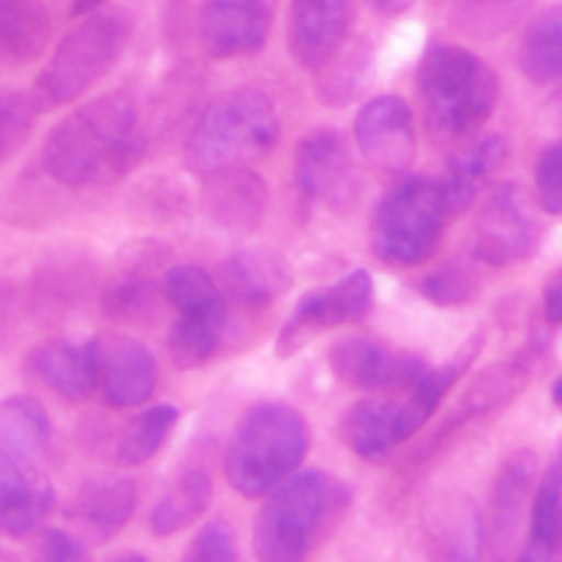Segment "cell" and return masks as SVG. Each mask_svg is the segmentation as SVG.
Returning a JSON list of instances; mask_svg holds the SVG:
<instances>
[{
	"label": "cell",
	"mask_w": 562,
	"mask_h": 562,
	"mask_svg": "<svg viewBox=\"0 0 562 562\" xmlns=\"http://www.w3.org/2000/svg\"><path fill=\"white\" fill-rule=\"evenodd\" d=\"M538 223L519 184H499L483 201L472 236V256L486 267H510L536 250Z\"/></svg>",
	"instance_id": "9"
},
{
	"label": "cell",
	"mask_w": 562,
	"mask_h": 562,
	"mask_svg": "<svg viewBox=\"0 0 562 562\" xmlns=\"http://www.w3.org/2000/svg\"><path fill=\"white\" fill-rule=\"evenodd\" d=\"M36 113V104L25 93H0V165L27 140Z\"/></svg>",
	"instance_id": "34"
},
{
	"label": "cell",
	"mask_w": 562,
	"mask_h": 562,
	"mask_svg": "<svg viewBox=\"0 0 562 562\" xmlns=\"http://www.w3.org/2000/svg\"><path fill=\"white\" fill-rule=\"evenodd\" d=\"M505 157H508V143L499 135L481 137L470 148L456 154L442 179L450 212H467L477 201V195L488 184V179L503 168Z\"/></svg>",
	"instance_id": "25"
},
{
	"label": "cell",
	"mask_w": 562,
	"mask_h": 562,
	"mask_svg": "<svg viewBox=\"0 0 562 562\" xmlns=\"http://www.w3.org/2000/svg\"><path fill=\"white\" fill-rule=\"evenodd\" d=\"M179 423V406L157 404L137 412L115 437L113 456L121 467H143L162 450Z\"/></svg>",
	"instance_id": "31"
},
{
	"label": "cell",
	"mask_w": 562,
	"mask_h": 562,
	"mask_svg": "<svg viewBox=\"0 0 562 562\" xmlns=\"http://www.w3.org/2000/svg\"><path fill=\"white\" fill-rule=\"evenodd\" d=\"M442 179L409 176L379 201L371 220V247L379 261L417 267L439 247L450 217Z\"/></svg>",
	"instance_id": "7"
},
{
	"label": "cell",
	"mask_w": 562,
	"mask_h": 562,
	"mask_svg": "<svg viewBox=\"0 0 562 562\" xmlns=\"http://www.w3.org/2000/svg\"><path fill=\"white\" fill-rule=\"evenodd\" d=\"M181 562H236V538L228 521L214 519L192 538Z\"/></svg>",
	"instance_id": "36"
},
{
	"label": "cell",
	"mask_w": 562,
	"mask_h": 562,
	"mask_svg": "<svg viewBox=\"0 0 562 562\" xmlns=\"http://www.w3.org/2000/svg\"><path fill=\"white\" fill-rule=\"evenodd\" d=\"M209 503H212V477H209V472L203 467H190L154 503L151 516H148V527H151V532L157 538L176 536V532L195 525L206 514Z\"/></svg>",
	"instance_id": "28"
},
{
	"label": "cell",
	"mask_w": 562,
	"mask_h": 562,
	"mask_svg": "<svg viewBox=\"0 0 562 562\" xmlns=\"http://www.w3.org/2000/svg\"><path fill=\"white\" fill-rule=\"evenodd\" d=\"M42 384L66 401H82L99 390V340H49L27 357Z\"/></svg>",
	"instance_id": "18"
},
{
	"label": "cell",
	"mask_w": 562,
	"mask_h": 562,
	"mask_svg": "<svg viewBox=\"0 0 562 562\" xmlns=\"http://www.w3.org/2000/svg\"><path fill=\"white\" fill-rule=\"evenodd\" d=\"M159 368L148 346L135 338L99 340V390L113 409H135L151 398Z\"/></svg>",
	"instance_id": "17"
},
{
	"label": "cell",
	"mask_w": 562,
	"mask_h": 562,
	"mask_svg": "<svg viewBox=\"0 0 562 562\" xmlns=\"http://www.w3.org/2000/svg\"><path fill=\"white\" fill-rule=\"evenodd\" d=\"M486 549V521L470 503H453L434 519L428 536L431 562H481Z\"/></svg>",
	"instance_id": "27"
},
{
	"label": "cell",
	"mask_w": 562,
	"mask_h": 562,
	"mask_svg": "<svg viewBox=\"0 0 562 562\" xmlns=\"http://www.w3.org/2000/svg\"><path fill=\"white\" fill-rule=\"evenodd\" d=\"M344 442L366 461H382L412 439L401 398H366L344 417Z\"/></svg>",
	"instance_id": "21"
},
{
	"label": "cell",
	"mask_w": 562,
	"mask_h": 562,
	"mask_svg": "<svg viewBox=\"0 0 562 562\" xmlns=\"http://www.w3.org/2000/svg\"><path fill=\"white\" fill-rule=\"evenodd\" d=\"M137 102L110 91L66 115L47 135L42 165L60 187L102 184L137 162Z\"/></svg>",
	"instance_id": "1"
},
{
	"label": "cell",
	"mask_w": 562,
	"mask_h": 562,
	"mask_svg": "<svg viewBox=\"0 0 562 562\" xmlns=\"http://www.w3.org/2000/svg\"><path fill=\"white\" fill-rule=\"evenodd\" d=\"M368 66H371V55L366 53V47H355L346 55L340 49L329 64L318 69V99L329 108H344L355 102L368 82Z\"/></svg>",
	"instance_id": "33"
},
{
	"label": "cell",
	"mask_w": 562,
	"mask_h": 562,
	"mask_svg": "<svg viewBox=\"0 0 562 562\" xmlns=\"http://www.w3.org/2000/svg\"><path fill=\"white\" fill-rule=\"evenodd\" d=\"M552 401H554V404H558V406H562V376L558 379V382L552 384Z\"/></svg>",
	"instance_id": "43"
},
{
	"label": "cell",
	"mask_w": 562,
	"mask_h": 562,
	"mask_svg": "<svg viewBox=\"0 0 562 562\" xmlns=\"http://www.w3.org/2000/svg\"><path fill=\"white\" fill-rule=\"evenodd\" d=\"M428 130L459 140L481 130L494 113L499 82L492 66L459 44H431L417 69Z\"/></svg>",
	"instance_id": "5"
},
{
	"label": "cell",
	"mask_w": 562,
	"mask_h": 562,
	"mask_svg": "<svg viewBox=\"0 0 562 562\" xmlns=\"http://www.w3.org/2000/svg\"><path fill=\"white\" fill-rule=\"evenodd\" d=\"M536 195L543 212L562 217V140L543 148L538 157Z\"/></svg>",
	"instance_id": "37"
},
{
	"label": "cell",
	"mask_w": 562,
	"mask_h": 562,
	"mask_svg": "<svg viewBox=\"0 0 562 562\" xmlns=\"http://www.w3.org/2000/svg\"><path fill=\"white\" fill-rule=\"evenodd\" d=\"M280 137V119L267 91L231 88L206 104L187 137V165L195 173L247 168L267 157Z\"/></svg>",
	"instance_id": "4"
},
{
	"label": "cell",
	"mask_w": 562,
	"mask_h": 562,
	"mask_svg": "<svg viewBox=\"0 0 562 562\" xmlns=\"http://www.w3.org/2000/svg\"><path fill=\"white\" fill-rule=\"evenodd\" d=\"M53 38V16L42 0H0V69L42 58Z\"/></svg>",
	"instance_id": "23"
},
{
	"label": "cell",
	"mask_w": 562,
	"mask_h": 562,
	"mask_svg": "<svg viewBox=\"0 0 562 562\" xmlns=\"http://www.w3.org/2000/svg\"><path fill=\"white\" fill-rule=\"evenodd\" d=\"M55 503L47 481L33 477L27 464L0 448V532L25 538L44 525Z\"/></svg>",
	"instance_id": "20"
},
{
	"label": "cell",
	"mask_w": 562,
	"mask_h": 562,
	"mask_svg": "<svg viewBox=\"0 0 562 562\" xmlns=\"http://www.w3.org/2000/svg\"><path fill=\"white\" fill-rule=\"evenodd\" d=\"M552 470H554V475H558V486H560V503H562V450H560V459H558V464H552Z\"/></svg>",
	"instance_id": "44"
},
{
	"label": "cell",
	"mask_w": 562,
	"mask_h": 562,
	"mask_svg": "<svg viewBox=\"0 0 562 562\" xmlns=\"http://www.w3.org/2000/svg\"><path fill=\"white\" fill-rule=\"evenodd\" d=\"M355 140L376 170H409L415 159V119L406 99L395 93L368 99L355 119Z\"/></svg>",
	"instance_id": "13"
},
{
	"label": "cell",
	"mask_w": 562,
	"mask_h": 562,
	"mask_svg": "<svg viewBox=\"0 0 562 562\" xmlns=\"http://www.w3.org/2000/svg\"><path fill=\"white\" fill-rule=\"evenodd\" d=\"M543 316L549 324H562V272L549 280L547 291H543Z\"/></svg>",
	"instance_id": "40"
},
{
	"label": "cell",
	"mask_w": 562,
	"mask_h": 562,
	"mask_svg": "<svg viewBox=\"0 0 562 562\" xmlns=\"http://www.w3.org/2000/svg\"><path fill=\"white\" fill-rule=\"evenodd\" d=\"M532 494H536V456L530 450H519L505 459L492 488L486 547L494 562H514Z\"/></svg>",
	"instance_id": "14"
},
{
	"label": "cell",
	"mask_w": 562,
	"mask_h": 562,
	"mask_svg": "<svg viewBox=\"0 0 562 562\" xmlns=\"http://www.w3.org/2000/svg\"><path fill=\"white\" fill-rule=\"evenodd\" d=\"M329 368L349 387L379 393L412 387L428 366L409 351H390L373 340L349 338L329 349Z\"/></svg>",
	"instance_id": "16"
},
{
	"label": "cell",
	"mask_w": 562,
	"mask_h": 562,
	"mask_svg": "<svg viewBox=\"0 0 562 562\" xmlns=\"http://www.w3.org/2000/svg\"><path fill=\"white\" fill-rule=\"evenodd\" d=\"M162 291L179 313L168 335L170 357L187 371L206 366L217 351L228 318L223 289L198 263H179L165 272Z\"/></svg>",
	"instance_id": "8"
},
{
	"label": "cell",
	"mask_w": 562,
	"mask_h": 562,
	"mask_svg": "<svg viewBox=\"0 0 562 562\" xmlns=\"http://www.w3.org/2000/svg\"><path fill=\"white\" fill-rule=\"evenodd\" d=\"M560 108H562V97H560Z\"/></svg>",
	"instance_id": "46"
},
{
	"label": "cell",
	"mask_w": 562,
	"mask_h": 562,
	"mask_svg": "<svg viewBox=\"0 0 562 562\" xmlns=\"http://www.w3.org/2000/svg\"><path fill=\"white\" fill-rule=\"evenodd\" d=\"M289 269L283 258L267 250H245L231 256L220 267V289L225 296L247 307L269 305L289 285Z\"/></svg>",
	"instance_id": "24"
},
{
	"label": "cell",
	"mask_w": 562,
	"mask_h": 562,
	"mask_svg": "<svg viewBox=\"0 0 562 562\" xmlns=\"http://www.w3.org/2000/svg\"><path fill=\"white\" fill-rule=\"evenodd\" d=\"M296 192L311 206L340 212L351 206L360 192V176L344 137L333 130H318L296 146Z\"/></svg>",
	"instance_id": "11"
},
{
	"label": "cell",
	"mask_w": 562,
	"mask_h": 562,
	"mask_svg": "<svg viewBox=\"0 0 562 562\" xmlns=\"http://www.w3.org/2000/svg\"><path fill=\"white\" fill-rule=\"evenodd\" d=\"M206 212L217 228L228 234H250L263 220L269 190L250 168H231L206 176Z\"/></svg>",
	"instance_id": "19"
},
{
	"label": "cell",
	"mask_w": 562,
	"mask_h": 562,
	"mask_svg": "<svg viewBox=\"0 0 562 562\" xmlns=\"http://www.w3.org/2000/svg\"><path fill=\"white\" fill-rule=\"evenodd\" d=\"M135 508V483L126 477H97L77 488L66 514L93 538H110L132 519Z\"/></svg>",
	"instance_id": "22"
},
{
	"label": "cell",
	"mask_w": 562,
	"mask_h": 562,
	"mask_svg": "<svg viewBox=\"0 0 562 562\" xmlns=\"http://www.w3.org/2000/svg\"><path fill=\"white\" fill-rule=\"evenodd\" d=\"M355 0H291L289 49L296 66L318 71L349 42Z\"/></svg>",
	"instance_id": "15"
},
{
	"label": "cell",
	"mask_w": 562,
	"mask_h": 562,
	"mask_svg": "<svg viewBox=\"0 0 562 562\" xmlns=\"http://www.w3.org/2000/svg\"><path fill=\"white\" fill-rule=\"evenodd\" d=\"M102 3L104 0H69V11L75 16H86L91 14V11L102 9Z\"/></svg>",
	"instance_id": "42"
},
{
	"label": "cell",
	"mask_w": 562,
	"mask_h": 562,
	"mask_svg": "<svg viewBox=\"0 0 562 562\" xmlns=\"http://www.w3.org/2000/svg\"><path fill=\"white\" fill-rule=\"evenodd\" d=\"M536 0H450V25L470 38L492 42L514 31Z\"/></svg>",
	"instance_id": "32"
},
{
	"label": "cell",
	"mask_w": 562,
	"mask_h": 562,
	"mask_svg": "<svg viewBox=\"0 0 562 562\" xmlns=\"http://www.w3.org/2000/svg\"><path fill=\"white\" fill-rule=\"evenodd\" d=\"M366 3L371 5L376 14L398 16V14H404V11H409L412 5H415V0H366Z\"/></svg>",
	"instance_id": "41"
},
{
	"label": "cell",
	"mask_w": 562,
	"mask_h": 562,
	"mask_svg": "<svg viewBox=\"0 0 562 562\" xmlns=\"http://www.w3.org/2000/svg\"><path fill=\"white\" fill-rule=\"evenodd\" d=\"M143 278H130L124 280V283L115 285L113 291H110L108 296V311L113 313V316H121V318H132L137 316V313H143L148 307V296H151V291L146 289V285L140 283Z\"/></svg>",
	"instance_id": "38"
},
{
	"label": "cell",
	"mask_w": 562,
	"mask_h": 562,
	"mask_svg": "<svg viewBox=\"0 0 562 562\" xmlns=\"http://www.w3.org/2000/svg\"><path fill=\"white\" fill-rule=\"evenodd\" d=\"M373 305V278L368 269H355L333 285L311 291L296 302L294 313L278 335V357H291L311 335L340 324L362 322Z\"/></svg>",
	"instance_id": "10"
},
{
	"label": "cell",
	"mask_w": 562,
	"mask_h": 562,
	"mask_svg": "<svg viewBox=\"0 0 562 562\" xmlns=\"http://www.w3.org/2000/svg\"><path fill=\"white\" fill-rule=\"evenodd\" d=\"M274 25V0H203L198 36L212 58H241L263 49Z\"/></svg>",
	"instance_id": "12"
},
{
	"label": "cell",
	"mask_w": 562,
	"mask_h": 562,
	"mask_svg": "<svg viewBox=\"0 0 562 562\" xmlns=\"http://www.w3.org/2000/svg\"><path fill=\"white\" fill-rule=\"evenodd\" d=\"M132 36V22L119 9H97L82 16L58 42L47 66L33 86L36 110L60 108L97 86L124 55Z\"/></svg>",
	"instance_id": "6"
},
{
	"label": "cell",
	"mask_w": 562,
	"mask_h": 562,
	"mask_svg": "<svg viewBox=\"0 0 562 562\" xmlns=\"http://www.w3.org/2000/svg\"><path fill=\"white\" fill-rule=\"evenodd\" d=\"M36 562H88L86 549L64 530H47L38 541Z\"/></svg>",
	"instance_id": "39"
},
{
	"label": "cell",
	"mask_w": 562,
	"mask_h": 562,
	"mask_svg": "<svg viewBox=\"0 0 562 562\" xmlns=\"http://www.w3.org/2000/svg\"><path fill=\"white\" fill-rule=\"evenodd\" d=\"M119 562H148V560H146V558H143V554L132 552V554H124V558H121Z\"/></svg>",
	"instance_id": "45"
},
{
	"label": "cell",
	"mask_w": 562,
	"mask_h": 562,
	"mask_svg": "<svg viewBox=\"0 0 562 562\" xmlns=\"http://www.w3.org/2000/svg\"><path fill=\"white\" fill-rule=\"evenodd\" d=\"M3 562H11V560H3Z\"/></svg>",
	"instance_id": "47"
},
{
	"label": "cell",
	"mask_w": 562,
	"mask_h": 562,
	"mask_svg": "<svg viewBox=\"0 0 562 562\" xmlns=\"http://www.w3.org/2000/svg\"><path fill=\"white\" fill-rule=\"evenodd\" d=\"M53 442V423L31 395H9L0 401V448L22 464H36Z\"/></svg>",
	"instance_id": "26"
},
{
	"label": "cell",
	"mask_w": 562,
	"mask_h": 562,
	"mask_svg": "<svg viewBox=\"0 0 562 562\" xmlns=\"http://www.w3.org/2000/svg\"><path fill=\"white\" fill-rule=\"evenodd\" d=\"M519 66L536 86L562 82V3L532 16L519 44Z\"/></svg>",
	"instance_id": "30"
},
{
	"label": "cell",
	"mask_w": 562,
	"mask_h": 562,
	"mask_svg": "<svg viewBox=\"0 0 562 562\" xmlns=\"http://www.w3.org/2000/svg\"><path fill=\"white\" fill-rule=\"evenodd\" d=\"M514 562H562V503L552 467L532 494L530 532Z\"/></svg>",
	"instance_id": "29"
},
{
	"label": "cell",
	"mask_w": 562,
	"mask_h": 562,
	"mask_svg": "<svg viewBox=\"0 0 562 562\" xmlns=\"http://www.w3.org/2000/svg\"><path fill=\"white\" fill-rule=\"evenodd\" d=\"M349 505V488L338 477L302 470L263 494L252 525L258 562H307L329 527Z\"/></svg>",
	"instance_id": "2"
},
{
	"label": "cell",
	"mask_w": 562,
	"mask_h": 562,
	"mask_svg": "<svg viewBox=\"0 0 562 562\" xmlns=\"http://www.w3.org/2000/svg\"><path fill=\"white\" fill-rule=\"evenodd\" d=\"M311 448V426L285 404H258L241 415L223 456L225 481L241 497L258 499L300 472Z\"/></svg>",
	"instance_id": "3"
},
{
	"label": "cell",
	"mask_w": 562,
	"mask_h": 562,
	"mask_svg": "<svg viewBox=\"0 0 562 562\" xmlns=\"http://www.w3.org/2000/svg\"><path fill=\"white\" fill-rule=\"evenodd\" d=\"M475 278L459 263H448V267L437 269L420 283V294L439 307L467 305L475 296Z\"/></svg>",
	"instance_id": "35"
}]
</instances>
